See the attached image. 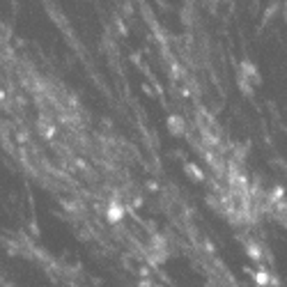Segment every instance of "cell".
<instances>
[{"instance_id": "1", "label": "cell", "mask_w": 287, "mask_h": 287, "mask_svg": "<svg viewBox=\"0 0 287 287\" xmlns=\"http://www.w3.org/2000/svg\"><path fill=\"white\" fill-rule=\"evenodd\" d=\"M239 76H241V78H246V80H251L253 85L260 83V71H258V67L253 65L251 60H243L241 65H239Z\"/></svg>"}, {"instance_id": "2", "label": "cell", "mask_w": 287, "mask_h": 287, "mask_svg": "<svg viewBox=\"0 0 287 287\" xmlns=\"http://www.w3.org/2000/svg\"><path fill=\"white\" fill-rule=\"evenodd\" d=\"M168 127L175 136H182L184 131H186V122H184V117H179V115H173V117L168 119Z\"/></svg>"}, {"instance_id": "3", "label": "cell", "mask_w": 287, "mask_h": 287, "mask_svg": "<svg viewBox=\"0 0 287 287\" xmlns=\"http://www.w3.org/2000/svg\"><path fill=\"white\" fill-rule=\"evenodd\" d=\"M124 216V209H122V204H117V202H110L108 204V218L110 221H119V218Z\"/></svg>"}, {"instance_id": "4", "label": "cell", "mask_w": 287, "mask_h": 287, "mask_svg": "<svg viewBox=\"0 0 287 287\" xmlns=\"http://www.w3.org/2000/svg\"><path fill=\"white\" fill-rule=\"evenodd\" d=\"M186 170H188V177H193L195 182H202V179H204V175L200 173V168H195V166L188 163V166H186Z\"/></svg>"}, {"instance_id": "5", "label": "cell", "mask_w": 287, "mask_h": 287, "mask_svg": "<svg viewBox=\"0 0 287 287\" xmlns=\"http://www.w3.org/2000/svg\"><path fill=\"white\" fill-rule=\"evenodd\" d=\"M248 253L253 260H260V248H255V243H248Z\"/></svg>"}]
</instances>
